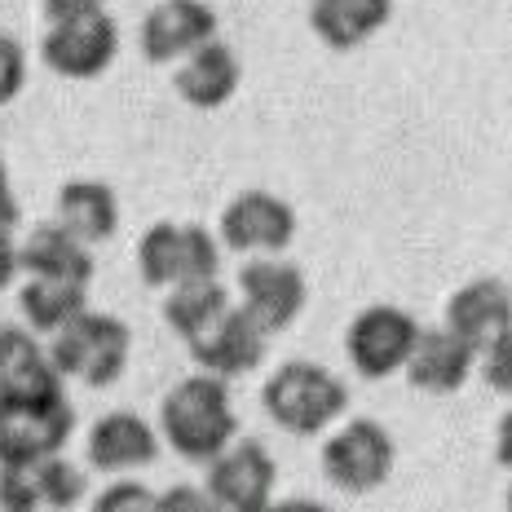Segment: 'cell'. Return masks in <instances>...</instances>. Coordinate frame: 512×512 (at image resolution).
Listing matches in <instances>:
<instances>
[{
    "label": "cell",
    "instance_id": "6da1fadb",
    "mask_svg": "<svg viewBox=\"0 0 512 512\" xmlns=\"http://www.w3.org/2000/svg\"><path fill=\"white\" fill-rule=\"evenodd\" d=\"M159 437L173 455L186 464H212L239 442V420H234L230 402V380L217 376H195L177 380L159 402Z\"/></svg>",
    "mask_w": 512,
    "mask_h": 512
},
{
    "label": "cell",
    "instance_id": "7a4b0ae2",
    "mask_svg": "<svg viewBox=\"0 0 512 512\" xmlns=\"http://www.w3.org/2000/svg\"><path fill=\"white\" fill-rule=\"evenodd\" d=\"M261 407L292 437L327 433L349 411V384L332 367L309 358H292L261 384Z\"/></svg>",
    "mask_w": 512,
    "mask_h": 512
},
{
    "label": "cell",
    "instance_id": "3957f363",
    "mask_svg": "<svg viewBox=\"0 0 512 512\" xmlns=\"http://www.w3.org/2000/svg\"><path fill=\"white\" fill-rule=\"evenodd\" d=\"M128 349H133V332L124 318L115 314H80L71 327H62L49 340V358L58 367L62 380H80L89 389H106L124 376L128 367Z\"/></svg>",
    "mask_w": 512,
    "mask_h": 512
},
{
    "label": "cell",
    "instance_id": "277c9868",
    "mask_svg": "<svg viewBox=\"0 0 512 512\" xmlns=\"http://www.w3.org/2000/svg\"><path fill=\"white\" fill-rule=\"evenodd\" d=\"M221 270V239L208 226H177V221H155L137 239V274L146 287L173 292L181 283L217 279Z\"/></svg>",
    "mask_w": 512,
    "mask_h": 512
},
{
    "label": "cell",
    "instance_id": "5b68a950",
    "mask_svg": "<svg viewBox=\"0 0 512 512\" xmlns=\"http://www.w3.org/2000/svg\"><path fill=\"white\" fill-rule=\"evenodd\" d=\"M71 433H76V407L67 402V393L0 402V468L62 455Z\"/></svg>",
    "mask_w": 512,
    "mask_h": 512
},
{
    "label": "cell",
    "instance_id": "8992f818",
    "mask_svg": "<svg viewBox=\"0 0 512 512\" xmlns=\"http://www.w3.org/2000/svg\"><path fill=\"white\" fill-rule=\"evenodd\" d=\"M420 332L424 327L402 305H367L362 314H354V323L345 332L349 367L362 380L398 376V371H407L415 345H420Z\"/></svg>",
    "mask_w": 512,
    "mask_h": 512
},
{
    "label": "cell",
    "instance_id": "52a82bcc",
    "mask_svg": "<svg viewBox=\"0 0 512 512\" xmlns=\"http://www.w3.org/2000/svg\"><path fill=\"white\" fill-rule=\"evenodd\" d=\"M393 473V437L376 420H345L323 442V477L345 495H371Z\"/></svg>",
    "mask_w": 512,
    "mask_h": 512
},
{
    "label": "cell",
    "instance_id": "ba28073f",
    "mask_svg": "<svg viewBox=\"0 0 512 512\" xmlns=\"http://www.w3.org/2000/svg\"><path fill=\"white\" fill-rule=\"evenodd\" d=\"M115 53H120V23L106 9L49 23L45 40H40V58L62 80H98L115 62Z\"/></svg>",
    "mask_w": 512,
    "mask_h": 512
},
{
    "label": "cell",
    "instance_id": "9c48e42d",
    "mask_svg": "<svg viewBox=\"0 0 512 512\" xmlns=\"http://www.w3.org/2000/svg\"><path fill=\"white\" fill-rule=\"evenodd\" d=\"M274 482H279V464L256 437H239L226 455L208 464L204 490L221 512H270Z\"/></svg>",
    "mask_w": 512,
    "mask_h": 512
},
{
    "label": "cell",
    "instance_id": "30bf717a",
    "mask_svg": "<svg viewBox=\"0 0 512 512\" xmlns=\"http://www.w3.org/2000/svg\"><path fill=\"white\" fill-rule=\"evenodd\" d=\"M212 40H217V9L208 0H159L137 27L142 58L155 67H177Z\"/></svg>",
    "mask_w": 512,
    "mask_h": 512
},
{
    "label": "cell",
    "instance_id": "8fae6325",
    "mask_svg": "<svg viewBox=\"0 0 512 512\" xmlns=\"http://www.w3.org/2000/svg\"><path fill=\"white\" fill-rule=\"evenodd\" d=\"M217 239L239 256H279L296 239V212L270 190H243L221 212Z\"/></svg>",
    "mask_w": 512,
    "mask_h": 512
},
{
    "label": "cell",
    "instance_id": "7c38bea8",
    "mask_svg": "<svg viewBox=\"0 0 512 512\" xmlns=\"http://www.w3.org/2000/svg\"><path fill=\"white\" fill-rule=\"evenodd\" d=\"M239 296L243 309L265 327L270 336L287 332V327L301 318V309L309 301L305 274L296 270L292 261H279V256H252L239 270Z\"/></svg>",
    "mask_w": 512,
    "mask_h": 512
},
{
    "label": "cell",
    "instance_id": "4fadbf2b",
    "mask_svg": "<svg viewBox=\"0 0 512 512\" xmlns=\"http://www.w3.org/2000/svg\"><path fill=\"white\" fill-rule=\"evenodd\" d=\"M265 345H270V332H265L243 305H230L226 314L199 340H190L186 349H190V362H195L204 376L234 380V376H248V371L261 367Z\"/></svg>",
    "mask_w": 512,
    "mask_h": 512
},
{
    "label": "cell",
    "instance_id": "5bb4252c",
    "mask_svg": "<svg viewBox=\"0 0 512 512\" xmlns=\"http://www.w3.org/2000/svg\"><path fill=\"white\" fill-rule=\"evenodd\" d=\"M159 442H164L159 429L151 420H142L137 411H106L102 420H93L84 455H89V464L98 473L128 477L159 460Z\"/></svg>",
    "mask_w": 512,
    "mask_h": 512
},
{
    "label": "cell",
    "instance_id": "9a60e30c",
    "mask_svg": "<svg viewBox=\"0 0 512 512\" xmlns=\"http://www.w3.org/2000/svg\"><path fill=\"white\" fill-rule=\"evenodd\" d=\"M442 327L460 336L468 349L486 354L499 336L512 332V287L504 279H473L455 287Z\"/></svg>",
    "mask_w": 512,
    "mask_h": 512
},
{
    "label": "cell",
    "instance_id": "2e32d148",
    "mask_svg": "<svg viewBox=\"0 0 512 512\" xmlns=\"http://www.w3.org/2000/svg\"><path fill=\"white\" fill-rule=\"evenodd\" d=\"M58 367L49 358V345H40L31 327H0V402L49 398L62 389Z\"/></svg>",
    "mask_w": 512,
    "mask_h": 512
},
{
    "label": "cell",
    "instance_id": "e0dca14e",
    "mask_svg": "<svg viewBox=\"0 0 512 512\" xmlns=\"http://www.w3.org/2000/svg\"><path fill=\"white\" fill-rule=\"evenodd\" d=\"M18 261H23L27 279H71L89 287L93 279V252L80 243L62 221H40L31 234L18 243Z\"/></svg>",
    "mask_w": 512,
    "mask_h": 512
},
{
    "label": "cell",
    "instance_id": "ac0fdd59",
    "mask_svg": "<svg viewBox=\"0 0 512 512\" xmlns=\"http://www.w3.org/2000/svg\"><path fill=\"white\" fill-rule=\"evenodd\" d=\"M243 67L234 58V49L226 40H212V45L195 49L186 62H177L173 71V89L181 93V102H190L195 111H217L239 93Z\"/></svg>",
    "mask_w": 512,
    "mask_h": 512
},
{
    "label": "cell",
    "instance_id": "d6986e66",
    "mask_svg": "<svg viewBox=\"0 0 512 512\" xmlns=\"http://www.w3.org/2000/svg\"><path fill=\"white\" fill-rule=\"evenodd\" d=\"M477 367V349H468L446 327H424L420 345L407 362V380L420 393H460Z\"/></svg>",
    "mask_w": 512,
    "mask_h": 512
},
{
    "label": "cell",
    "instance_id": "ffe728a7",
    "mask_svg": "<svg viewBox=\"0 0 512 512\" xmlns=\"http://www.w3.org/2000/svg\"><path fill=\"white\" fill-rule=\"evenodd\" d=\"M389 18L393 0H309V27L336 53L367 45Z\"/></svg>",
    "mask_w": 512,
    "mask_h": 512
},
{
    "label": "cell",
    "instance_id": "44dd1931",
    "mask_svg": "<svg viewBox=\"0 0 512 512\" xmlns=\"http://www.w3.org/2000/svg\"><path fill=\"white\" fill-rule=\"evenodd\" d=\"M58 221L80 243H102L120 230V199L106 181H67L58 190Z\"/></svg>",
    "mask_w": 512,
    "mask_h": 512
},
{
    "label": "cell",
    "instance_id": "7402d4cb",
    "mask_svg": "<svg viewBox=\"0 0 512 512\" xmlns=\"http://www.w3.org/2000/svg\"><path fill=\"white\" fill-rule=\"evenodd\" d=\"M18 309H23L27 327L36 336H58L71 327L80 314H89V287L71 279H27L18 292Z\"/></svg>",
    "mask_w": 512,
    "mask_h": 512
},
{
    "label": "cell",
    "instance_id": "603a6c76",
    "mask_svg": "<svg viewBox=\"0 0 512 512\" xmlns=\"http://www.w3.org/2000/svg\"><path fill=\"white\" fill-rule=\"evenodd\" d=\"M226 309H230V292L217 279L181 283V287H173V292L164 296V323L190 345V340L204 336L208 327L226 314Z\"/></svg>",
    "mask_w": 512,
    "mask_h": 512
},
{
    "label": "cell",
    "instance_id": "cb8c5ba5",
    "mask_svg": "<svg viewBox=\"0 0 512 512\" xmlns=\"http://www.w3.org/2000/svg\"><path fill=\"white\" fill-rule=\"evenodd\" d=\"M36 473V499L40 512H67L84 499V468L71 464L67 455H49V460L31 464Z\"/></svg>",
    "mask_w": 512,
    "mask_h": 512
},
{
    "label": "cell",
    "instance_id": "d4e9b609",
    "mask_svg": "<svg viewBox=\"0 0 512 512\" xmlns=\"http://www.w3.org/2000/svg\"><path fill=\"white\" fill-rule=\"evenodd\" d=\"M93 512H159V490L137 482V477H115L111 486L98 490Z\"/></svg>",
    "mask_w": 512,
    "mask_h": 512
},
{
    "label": "cell",
    "instance_id": "484cf974",
    "mask_svg": "<svg viewBox=\"0 0 512 512\" xmlns=\"http://www.w3.org/2000/svg\"><path fill=\"white\" fill-rule=\"evenodd\" d=\"M27 84V49L0 31V106H9Z\"/></svg>",
    "mask_w": 512,
    "mask_h": 512
},
{
    "label": "cell",
    "instance_id": "4316f807",
    "mask_svg": "<svg viewBox=\"0 0 512 512\" xmlns=\"http://www.w3.org/2000/svg\"><path fill=\"white\" fill-rule=\"evenodd\" d=\"M482 376H486V384L495 393H508L512 398V332H504L482 354Z\"/></svg>",
    "mask_w": 512,
    "mask_h": 512
},
{
    "label": "cell",
    "instance_id": "83f0119b",
    "mask_svg": "<svg viewBox=\"0 0 512 512\" xmlns=\"http://www.w3.org/2000/svg\"><path fill=\"white\" fill-rule=\"evenodd\" d=\"M159 512H221V508L212 504V495L204 486L177 482L173 490H159Z\"/></svg>",
    "mask_w": 512,
    "mask_h": 512
},
{
    "label": "cell",
    "instance_id": "f1b7e54d",
    "mask_svg": "<svg viewBox=\"0 0 512 512\" xmlns=\"http://www.w3.org/2000/svg\"><path fill=\"white\" fill-rule=\"evenodd\" d=\"M23 274V261H18V243L14 230H0V292H9V283Z\"/></svg>",
    "mask_w": 512,
    "mask_h": 512
},
{
    "label": "cell",
    "instance_id": "f546056e",
    "mask_svg": "<svg viewBox=\"0 0 512 512\" xmlns=\"http://www.w3.org/2000/svg\"><path fill=\"white\" fill-rule=\"evenodd\" d=\"M102 0H45V18L49 23H67V18H84L98 14Z\"/></svg>",
    "mask_w": 512,
    "mask_h": 512
},
{
    "label": "cell",
    "instance_id": "4dcf8cb0",
    "mask_svg": "<svg viewBox=\"0 0 512 512\" xmlns=\"http://www.w3.org/2000/svg\"><path fill=\"white\" fill-rule=\"evenodd\" d=\"M14 226H18V199H14V186H9L5 155H0V230H14Z\"/></svg>",
    "mask_w": 512,
    "mask_h": 512
},
{
    "label": "cell",
    "instance_id": "1f68e13d",
    "mask_svg": "<svg viewBox=\"0 0 512 512\" xmlns=\"http://www.w3.org/2000/svg\"><path fill=\"white\" fill-rule=\"evenodd\" d=\"M495 460H499V468L512 473V407L504 411V420H499V429H495Z\"/></svg>",
    "mask_w": 512,
    "mask_h": 512
},
{
    "label": "cell",
    "instance_id": "d6a6232c",
    "mask_svg": "<svg viewBox=\"0 0 512 512\" xmlns=\"http://www.w3.org/2000/svg\"><path fill=\"white\" fill-rule=\"evenodd\" d=\"M270 512H332V508L318 504V499H305V495H287V499H274Z\"/></svg>",
    "mask_w": 512,
    "mask_h": 512
},
{
    "label": "cell",
    "instance_id": "836d02e7",
    "mask_svg": "<svg viewBox=\"0 0 512 512\" xmlns=\"http://www.w3.org/2000/svg\"><path fill=\"white\" fill-rule=\"evenodd\" d=\"M508 512H512V490H508Z\"/></svg>",
    "mask_w": 512,
    "mask_h": 512
}]
</instances>
